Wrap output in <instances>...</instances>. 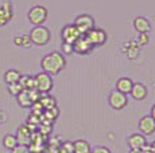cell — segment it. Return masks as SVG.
I'll return each mask as SVG.
<instances>
[{"mask_svg": "<svg viewBox=\"0 0 155 153\" xmlns=\"http://www.w3.org/2000/svg\"><path fill=\"white\" fill-rule=\"evenodd\" d=\"M65 66H66V61H65L64 54L58 51L49 52L41 61V67H42L43 73H46L49 75L58 74L59 71H62L65 69Z\"/></svg>", "mask_w": 155, "mask_h": 153, "instance_id": "6da1fadb", "label": "cell"}, {"mask_svg": "<svg viewBox=\"0 0 155 153\" xmlns=\"http://www.w3.org/2000/svg\"><path fill=\"white\" fill-rule=\"evenodd\" d=\"M30 36V40L31 43L37 46H45L50 42L51 39V34H50V30L45 26H34L31 31L28 34Z\"/></svg>", "mask_w": 155, "mask_h": 153, "instance_id": "7a4b0ae2", "label": "cell"}, {"mask_svg": "<svg viewBox=\"0 0 155 153\" xmlns=\"http://www.w3.org/2000/svg\"><path fill=\"white\" fill-rule=\"evenodd\" d=\"M47 10L46 7L43 5H34L28 10L27 17H28V22L34 26H42L47 19Z\"/></svg>", "mask_w": 155, "mask_h": 153, "instance_id": "3957f363", "label": "cell"}, {"mask_svg": "<svg viewBox=\"0 0 155 153\" xmlns=\"http://www.w3.org/2000/svg\"><path fill=\"white\" fill-rule=\"evenodd\" d=\"M35 79V90L39 94H47L53 89V79L51 75L41 71L34 76Z\"/></svg>", "mask_w": 155, "mask_h": 153, "instance_id": "277c9868", "label": "cell"}, {"mask_svg": "<svg viewBox=\"0 0 155 153\" xmlns=\"http://www.w3.org/2000/svg\"><path fill=\"white\" fill-rule=\"evenodd\" d=\"M39 97L41 94L37 90H22L16 95V99L22 108H31L35 102L39 101Z\"/></svg>", "mask_w": 155, "mask_h": 153, "instance_id": "5b68a950", "label": "cell"}, {"mask_svg": "<svg viewBox=\"0 0 155 153\" xmlns=\"http://www.w3.org/2000/svg\"><path fill=\"white\" fill-rule=\"evenodd\" d=\"M74 26H76L77 30L80 31V34L85 35L88 31L94 28V19L91 15H88V14H82V15H78L76 17Z\"/></svg>", "mask_w": 155, "mask_h": 153, "instance_id": "8992f818", "label": "cell"}, {"mask_svg": "<svg viewBox=\"0 0 155 153\" xmlns=\"http://www.w3.org/2000/svg\"><path fill=\"white\" fill-rule=\"evenodd\" d=\"M108 104H109V106L112 109H115V110H121V109H124L127 106L128 98L126 94L117 92V90H113L108 97Z\"/></svg>", "mask_w": 155, "mask_h": 153, "instance_id": "52a82bcc", "label": "cell"}, {"mask_svg": "<svg viewBox=\"0 0 155 153\" xmlns=\"http://www.w3.org/2000/svg\"><path fill=\"white\" fill-rule=\"evenodd\" d=\"M85 36L88 38V40L92 43L93 47L103 46L107 42V32L101 28H92L91 31L86 32Z\"/></svg>", "mask_w": 155, "mask_h": 153, "instance_id": "ba28073f", "label": "cell"}, {"mask_svg": "<svg viewBox=\"0 0 155 153\" xmlns=\"http://www.w3.org/2000/svg\"><path fill=\"white\" fill-rule=\"evenodd\" d=\"M94 47L92 46V43L88 40V38L85 35H81L76 42L73 43V50L74 52H78L81 55H85V54H89V52L93 51Z\"/></svg>", "mask_w": 155, "mask_h": 153, "instance_id": "9c48e42d", "label": "cell"}, {"mask_svg": "<svg viewBox=\"0 0 155 153\" xmlns=\"http://www.w3.org/2000/svg\"><path fill=\"white\" fill-rule=\"evenodd\" d=\"M61 36L65 43H71V45H73V43L81 36V34H80V31L77 30V27L74 24H66L62 28Z\"/></svg>", "mask_w": 155, "mask_h": 153, "instance_id": "30bf717a", "label": "cell"}, {"mask_svg": "<svg viewBox=\"0 0 155 153\" xmlns=\"http://www.w3.org/2000/svg\"><path fill=\"white\" fill-rule=\"evenodd\" d=\"M138 126L143 136H150L155 132V120L151 116H144L139 120Z\"/></svg>", "mask_w": 155, "mask_h": 153, "instance_id": "8fae6325", "label": "cell"}, {"mask_svg": "<svg viewBox=\"0 0 155 153\" xmlns=\"http://www.w3.org/2000/svg\"><path fill=\"white\" fill-rule=\"evenodd\" d=\"M127 144L131 149H143L147 145V140L142 133H134L127 138Z\"/></svg>", "mask_w": 155, "mask_h": 153, "instance_id": "7c38bea8", "label": "cell"}, {"mask_svg": "<svg viewBox=\"0 0 155 153\" xmlns=\"http://www.w3.org/2000/svg\"><path fill=\"white\" fill-rule=\"evenodd\" d=\"M14 16V8L11 2L0 4V26H5Z\"/></svg>", "mask_w": 155, "mask_h": 153, "instance_id": "4fadbf2b", "label": "cell"}, {"mask_svg": "<svg viewBox=\"0 0 155 153\" xmlns=\"http://www.w3.org/2000/svg\"><path fill=\"white\" fill-rule=\"evenodd\" d=\"M135 31H138L139 34H148L151 31V23L147 17L144 16H136L132 22Z\"/></svg>", "mask_w": 155, "mask_h": 153, "instance_id": "5bb4252c", "label": "cell"}, {"mask_svg": "<svg viewBox=\"0 0 155 153\" xmlns=\"http://www.w3.org/2000/svg\"><path fill=\"white\" fill-rule=\"evenodd\" d=\"M130 94L134 99H136V101H142V99H144L146 97H147V87H146L143 83H140V82H136V83L134 82L132 89H131Z\"/></svg>", "mask_w": 155, "mask_h": 153, "instance_id": "9a60e30c", "label": "cell"}, {"mask_svg": "<svg viewBox=\"0 0 155 153\" xmlns=\"http://www.w3.org/2000/svg\"><path fill=\"white\" fill-rule=\"evenodd\" d=\"M18 144H22V145H28L30 141H31V132L28 129V125H22L18 129Z\"/></svg>", "mask_w": 155, "mask_h": 153, "instance_id": "2e32d148", "label": "cell"}, {"mask_svg": "<svg viewBox=\"0 0 155 153\" xmlns=\"http://www.w3.org/2000/svg\"><path fill=\"white\" fill-rule=\"evenodd\" d=\"M132 85H134L132 79L127 78V76H123V78L117 79V82H116V90L127 95V94H130L131 89H132Z\"/></svg>", "mask_w": 155, "mask_h": 153, "instance_id": "e0dca14e", "label": "cell"}, {"mask_svg": "<svg viewBox=\"0 0 155 153\" xmlns=\"http://www.w3.org/2000/svg\"><path fill=\"white\" fill-rule=\"evenodd\" d=\"M92 146L85 140H76L73 142V153H91Z\"/></svg>", "mask_w": 155, "mask_h": 153, "instance_id": "ac0fdd59", "label": "cell"}, {"mask_svg": "<svg viewBox=\"0 0 155 153\" xmlns=\"http://www.w3.org/2000/svg\"><path fill=\"white\" fill-rule=\"evenodd\" d=\"M19 83L23 87V90H35V79L31 75H22Z\"/></svg>", "mask_w": 155, "mask_h": 153, "instance_id": "d6986e66", "label": "cell"}, {"mask_svg": "<svg viewBox=\"0 0 155 153\" xmlns=\"http://www.w3.org/2000/svg\"><path fill=\"white\" fill-rule=\"evenodd\" d=\"M20 76H22V74H20L18 70H8V71H5L4 74V82L7 85H12V83H16V82H19Z\"/></svg>", "mask_w": 155, "mask_h": 153, "instance_id": "ffe728a7", "label": "cell"}, {"mask_svg": "<svg viewBox=\"0 0 155 153\" xmlns=\"http://www.w3.org/2000/svg\"><path fill=\"white\" fill-rule=\"evenodd\" d=\"M2 144H3V146H4L5 149L12 151L15 146L18 145V138H16V136H14V134H5V136L3 137Z\"/></svg>", "mask_w": 155, "mask_h": 153, "instance_id": "44dd1931", "label": "cell"}, {"mask_svg": "<svg viewBox=\"0 0 155 153\" xmlns=\"http://www.w3.org/2000/svg\"><path fill=\"white\" fill-rule=\"evenodd\" d=\"M39 102L41 105H42V108L46 110V109H50V108H54L55 106V99L53 98V97H50L49 94H42V95L39 97Z\"/></svg>", "mask_w": 155, "mask_h": 153, "instance_id": "7402d4cb", "label": "cell"}, {"mask_svg": "<svg viewBox=\"0 0 155 153\" xmlns=\"http://www.w3.org/2000/svg\"><path fill=\"white\" fill-rule=\"evenodd\" d=\"M23 90V87L20 86L19 82H16V83H12V85H8V92H10V94H12V95L16 97L18 94H19L20 92Z\"/></svg>", "mask_w": 155, "mask_h": 153, "instance_id": "603a6c76", "label": "cell"}, {"mask_svg": "<svg viewBox=\"0 0 155 153\" xmlns=\"http://www.w3.org/2000/svg\"><path fill=\"white\" fill-rule=\"evenodd\" d=\"M11 153H31L28 145H22V144H18L11 151Z\"/></svg>", "mask_w": 155, "mask_h": 153, "instance_id": "cb8c5ba5", "label": "cell"}, {"mask_svg": "<svg viewBox=\"0 0 155 153\" xmlns=\"http://www.w3.org/2000/svg\"><path fill=\"white\" fill-rule=\"evenodd\" d=\"M62 52H64L65 55H70V54H73L74 52V50H73V45L71 43H62Z\"/></svg>", "mask_w": 155, "mask_h": 153, "instance_id": "d4e9b609", "label": "cell"}, {"mask_svg": "<svg viewBox=\"0 0 155 153\" xmlns=\"http://www.w3.org/2000/svg\"><path fill=\"white\" fill-rule=\"evenodd\" d=\"M148 43V34H139L138 45L139 46H146Z\"/></svg>", "mask_w": 155, "mask_h": 153, "instance_id": "484cf974", "label": "cell"}, {"mask_svg": "<svg viewBox=\"0 0 155 153\" xmlns=\"http://www.w3.org/2000/svg\"><path fill=\"white\" fill-rule=\"evenodd\" d=\"M91 153H111V151H109L107 146L99 145V146H94V148L91 151Z\"/></svg>", "mask_w": 155, "mask_h": 153, "instance_id": "4316f807", "label": "cell"}, {"mask_svg": "<svg viewBox=\"0 0 155 153\" xmlns=\"http://www.w3.org/2000/svg\"><path fill=\"white\" fill-rule=\"evenodd\" d=\"M32 43L30 40V36L28 35H22V47H30Z\"/></svg>", "mask_w": 155, "mask_h": 153, "instance_id": "83f0119b", "label": "cell"}, {"mask_svg": "<svg viewBox=\"0 0 155 153\" xmlns=\"http://www.w3.org/2000/svg\"><path fill=\"white\" fill-rule=\"evenodd\" d=\"M62 149L66 151V153H73V142H65Z\"/></svg>", "mask_w": 155, "mask_h": 153, "instance_id": "f1b7e54d", "label": "cell"}, {"mask_svg": "<svg viewBox=\"0 0 155 153\" xmlns=\"http://www.w3.org/2000/svg\"><path fill=\"white\" fill-rule=\"evenodd\" d=\"M14 45L18 46V47H22V35L14 38Z\"/></svg>", "mask_w": 155, "mask_h": 153, "instance_id": "f546056e", "label": "cell"}, {"mask_svg": "<svg viewBox=\"0 0 155 153\" xmlns=\"http://www.w3.org/2000/svg\"><path fill=\"white\" fill-rule=\"evenodd\" d=\"M5 121H7V114L0 110V123H4Z\"/></svg>", "mask_w": 155, "mask_h": 153, "instance_id": "4dcf8cb0", "label": "cell"}, {"mask_svg": "<svg viewBox=\"0 0 155 153\" xmlns=\"http://www.w3.org/2000/svg\"><path fill=\"white\" fill-rule=\"evenodd\" d=\"M142 153H153V152H151V149H150V145H148V144H147V145L144 146V148L142 149Z\"/></svg>", "mask_w": 155, "mask_h": 153, "instance_id": "1f68e13d", "label": "cell"}, {"mask_svg": "<svg viewBox=\"0 0 155 153\" xmlns=\"http://www.w3.org/2000/svg\"><path fill=\"white\" fill-rule=\"evenodd\" d=\"M150 116L153 117V118L155 120V104L153 105V108H151V113H150Z\"/></svg>", "mask_w": 155, "mask_h": 153, "instance_id": "d6a6232c", "label": "cell"}, {"mask_svg": "<svg viewBox=\"0 0 155 153\" xmlns=\"http://www.w3.org/2000/svg\"><path fill=\"white\" fill-rule=\"evenodd\" d=\"M150 149H151V152L155 153V141H153V142L150 144Z\"/></svg>", "mask_w": 155, "mask_h": 153, "instance_id": "836d02e7", "label": "cell"}, {"mask_svg": "<svg viewBox=\"0 0 155 153\" xmlns=\"http://www.w3.org/2000/svg\"><path fill=\"white\" fill-rule=\"evenodd\" d=\"M130 153H142V149H130Z\"/></svg>", "mask_w": 155, "mask_h": 153, "instance_id": "e575fe53", "label": "cell"}, {"mask_svg": "<svg viewBox=\"0 0 155 153\" xmlns=\"http://www.w3.org/2000/svg\"><path fill=\"white\" fill-rule=\"evenodd\" d=\"M7 2H10V0H0V4H3V3H7Z\"/></svg>", "mask_w": 155, "mask_h": 153, "instance_id": "d590c367", "label": "cell"}]
</instances>
